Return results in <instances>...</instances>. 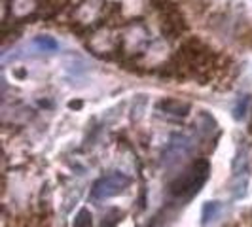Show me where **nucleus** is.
<instances>
[{
  "mask_svg": "<svg viewBox=\"0 0 252 227\" xmlns=\"http://www.w3.org/2000/svg\"><path fill=\"white\" fill-rule=\"evenodd\" d=\"M209 170L211 165L207 159H195L189 165L188 169L178 174L171 184H169V193L175 199H182V201H189L193 195H197L201 188L205 186L207 178H209Z\"/></svg>",
  "mask_w": 252,
  "mask_h": 227,
  "instance_id": "1",
  "label": "nucleus"
},
{
  "mask_svg": "<svg viewBox=\"0 0 252 227\" xmlns=\"http://www.w3.org/2000/svg\"><path fill=\"white\" fill-rule=\"evenodd\" d=\"M131 186V178L126 176L124 172H112L106 176L99 178L93 188H91V199L93 201H104L122 195L127 188Z\"/></svg>",
  "mask_w": 252,
  "mask_h": 227,
  "instance_id": "2",
  "label": "nucleus"
},
{
  "mask_svg": "<svg viewBox=\"0 0 252 227\" xmlns=\"http://www.w3.org/2000/svg\"><path fill=\"white\" fill-rule=\"evenodd\" d=\"M156 110L161 114H167V115H171V117H186L191 110V104L186 101H178V99H171V97H167V99H161V101L156 102Z\"/></svg>",
  "mask_w": 252,
  "mask_h": 227,
  "instance_id": "3",
  "label": "nucleus"
},
{
  "mask_svg": "<svg viewBox=\"0 0 252 227\" xmlns=\"http://www.w3.org/2000/svg\"><path fill=\"white\" fill-rule=\"evenodd\" d=\"M70 0H36V19H51L63 12Z\"/></svg>",
  "mask_w": 252,
  "mask_h": 227,
  "instance_id": "4",
  "label": "nucleus"
},
{
  "mask_svg": "<svg viewBox=\"0 0 252 227\" xmlns=\"http://www.w3.org/2000/svg\"><path fill=\"white\" fill-rule=\"evenodd\" d=\"M191 150V139L188 135H182V133H177L171 137V142L167 146V161H177V157L180 155H186L188 151Z\"/></svg>",
  "mask_w": 252,
  "mask_h": 227,
  "instance_id": "5",
  "label": "nucleus"
},
{
  "mask_svg": "<svg viewBox=\"0 0 252 227\" xmlns=\"http://www.w3.org/2000/svg\"><path fill=\"white\" fill-rule=\"evenodd\" d=\"M231 172L235 178L241 176H249L251 172V163H249V150L245 144H239L237 146V151H235V157L231 161Z\"/></svg>",
  "mask_w": 252,
  "mask_h": 227,
  "instance_id": "6",
  "label": "nucleus"
},
{
  "mask_svg": "<svg viewBox=\"0 0 252 227\" xmlns=\"http://www.w3.org/2000/svg\"><path fill=\"white\" fill-rule=\"evenodd\" d=\"M222 212V202L220 201H209L203 204L201 212V226H209L211 222L218 220V216Z\"/></svg>",
  "mask_w": 252,
  "mask_h": 227,
  "instance_id": "7",
  "label": "nucleus"
},
{
  "mask_svg": "<svg viewBox=\"0 0 252 227\" xmlns=\"http://www.w3.org/2000/svg\"><path fill=\"white\" fill-rule=\"evenodd\" d=\"M32 44L36 46L40 51H57L59 50V44H57V40L55 38L48 36V34H38L34 40H32Z\"/></svg>",
  "mask_w": 252,
  "mask_h": 227,
  "instance_id": "8",
  "label": "nucleus"
},
{
  "mask_svg": "<svg viewBox=\"0 0 252 227\" xmlns=\"http://www.w3.org/2000/svg\"><path fill=\"white\" fill-rule=\"evenodd\" d=\"M146 104H148V97H146V95H137V97H135L133 108H131V117H133V121H135V119L139 121L140 117H142Z\"/></svg>",
  "mask_w": 252,
  "mask_h": 227,
  "instance_id": "9",
  "label": "nucleus"
},
{
  "mask_svg": "<svg viewBox=\"0 0 252 227\" xmlns=\"http://www.w3.org/2000/svg\"><path fill=\"white\" fill-rule=\"evenodd\" d=\"M91 220H93L91 212H89L88 208H82V210L76 214L74 226L72 227H91Z\"/></svg>",
  "mask_w": 252,
  "mask_h": 227,
  "instance_id": "10",
  "label": "nucleus"
},
{
  "mask_svg": "<svg viewBox=\"0 0 252 227\" xmlns=\"http://www.w3.org/2000/svg\"><path fill=\"white\" fill-rule=\"evenodd\" d=\"M237 182L233 184V197L235 199H241V197H245V193H247V184H249V176H241V178H235Z\"/></svg>",
  "mask_w": 252,
  "mask_h": 227,
  "instance_id": "11",
  "label": "nucleus"
},
{
  "mask_svg": "<svg viewBox=\"0 0 252 227\" xmlns=\"http://www.w3.org/2000/svg\"><path fill=\"white\" fill-rule=\"evenodd\" d=\"M120 220H122V212L116 210V208H112L108 214L104 216V220H102V224L99 227H116L118 224H120Z\"/></svg>",
  "mask_w": 252,
  "mask_h": 227,
  "instance_id": "12",
  "label": "nucleus"
},
{
  "mask_svg": "<svg viewBox=\"0 0 252 227\" xmlns=\"http://www.w3.org/2000/svg\"><path fill=\"white\" fill-rule=\"evenodd\" d=\"M247 106H249V99H243V101H239L235 104V108H233V119H235V121H241V119L245 117Z\"/></svg>",
  "mask_w": 252,
  "mask_h": 227,
  "instance_id": "13",
  "label": "nucleus"
},
{
  "mask_svg": "<svg viewBox=\"0 0 252 227\" xmlns=\"http://www.w3.org/2000/svg\"><path fill=\"white\" fill-rule=\"evenodd\" d=\"M82 106H84V102H82V101L68 102V108H70V110H78V108H82Z\"/></svg>",
  "mask_w": 252,
  "mask_h": 227,
  "instance_id": "14",
  "label": "nucleus"
},
{
  "mask_svg": "<svg viewBox=\"0 0 252 227\" xmlns=\"http://www.w3.org/2000/svg\"><path fill=\"white\" fill-rule=\"evenodd\" d=\"M13 74L17 76V78H25L27 72H25V70H13Z\"/></svg>",
  "mask_w": 252,
  "mask_h": 227,
  "instance_id": "15",
  "label": "nucleus"
},
{
  "mask_svg": "<svg viewBox=\"0 0 252 227\" xmlns=\"http://www.w3.org/2000/svg\"><path fill=\"white\" fill-rule=\"evenodd\" d=\"M251 129H252V123H251Z\"/></svg>",
  "mask_w": 252,
  "mask_h": 227,
  "instance_id": "16",
  "label": "nucleus"
}]
</instances>
